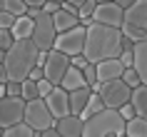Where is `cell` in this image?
Returning a JSON list of instances; mask_svg holds the SVG:
<instances>
[{
  "instance_id": "6da1fadb",
  "label": "cell",
  "mask_w": 147,
  "mask_h": 137,
  "mask_svg": "<svg viewBox=\"0 0 147 137\" xmlns=\"http://www.w3.org/2000/svg\"><path fill=\"white\" fill-rule=\"evenodd\" d=\"M132 45L130 40L122 38L120 28H110V25L90 23L85 28V45H82V55L87 62H100L107 57H117L122 47Z\"/></svg>"
},
{
  "instance_id": "7a4b0ae2",
  "label": "cell",
  "mask_w": 147,
  "mask_h": 137,
  "mask_svg": "<svg viewBox=\"0 0 147 137\" xmlns=\"http://www.w3.org/2000/svg\"><path fill=\"white\" fill-rule=\"evenodd\" d=\"M38 47L32 45L30 38H23V40H15L13 45L5 50V72H8V80H25L28 72H30L35 65H38Z\"/></svg>"
},
{
  "instance_id": "3957f363",
  "label": "cell",
  "mask_w": 147,
  "mask_h": 137,
  "mask_svg": "<svg viewBox=\"0 0 147 137\" xmlns=\"http://www.w3.org/2000/svg\"><path fill=\"white\" fill-rule=\"evenodd\" d=\"M120 135H125V120L117 115V110L102 107L100 112L82 120L80 137H120Z\"/></svg>"
},
{
  "instance_id": "277c9868",
  "label": "cell",
  "mask_w": 147,
  "mask_h": 137,
  "mask_svg": "<svg viewBox=\"0 0 147 137\" xmlns=\"http://www.w3.org/2000/svg\"><path fill=\"white\" fill-rule=\"evenodd\" d=\"M125 40L137 43L147 40V0H135L122 10V25H120Z\"/></svg>"
},
{
  "instance_id": "5b68a950",
  "label": "cell",
  "mask_w": 147,
  "mask_h": 137,
  "mask_svg": "<svg viewBox=\"0 0 147 137\" xmlns=\"http://www.w3.org/2000/svg\"><path fill=\"white\" fill-rule=\"evenodd\" d=\"M25 15L32 20V32H30L32 45L38 47L40 53L53 50L55 35H57V30H55V25H53V15L50 13H42L40 8H28Z\"/></svg>"
},
{
  "instance_id": "8992f818",
  "label": "cell",
  "mask_w": 147,
  "mask_h": 137,
  "mask_svg": "<svg viewBox=\"0 0 147 137\" xmlns=\"http://www.w3.org/2000/svg\"><path fill=\"white\" fill-rule=\"evenodd\" d=\"M23 122L35 132H45V130L55 127V117L50 115L45 100L35 97V100H25V110H23Z\"/></svg>"
},
{
  "instance_id": "52a82bcc",
  "label": "cell",
  "mask_w": 147,
  "mask_h": 137,
  "mask_svg": "<svg viewBox=\"0 0 147 137\" xmlns=\"http://www.w3.org/2000/svg\"><path fill=\"white\" fill-rule=\"evenodd\" d=\"M90 90L97 92L102 100V107H110V110H117L120 105H125L130 100V90L122 80H107V82H92Z\"/></svg>"
},
{
  "instance_id": "ba28073f",
  "label": "cell",
  "mask_w": 147,
  "mask_h": 137,
  "mask_svg": "<svg viewBox=\"0 0 147 137\" xmlns=\"http://www.w3.org/2000/svg\"><path fill=\"white\" fill-rule=\"evenodd\" d=\"M82 45H85V28L82 25H75V28L55 35L53 50H60L67 57H72V55H82Z\"/></svg>"
},
{
  "instance_id": "9c48e42d",
  "label": "cell",
  "mask_w": 147,
  "mask_h": 137,
  "mask_svg": "<svg viewBox=\"0 0 147 137\" xmlns=\"http://www.w3.org/2000/svg\"><path fill=\"white\" fill-rule=\"evenodd\" d=\"M70 67V57L60 50H47L45 53V62H42V75L45 80H50V85H60L62 75H65V70Z\"/></svg>"
},
{
  "instance_id": "30bf717a",
  "label": "cell",
  "mask_w": 147,
  "mask_h": 137,
  "mask_svg": "<svg viewBox=\"0 0 147 137\" xmlns=\"http://www.w3.org/2000/svg\"><path fill=\"white\" fill-rule=\"evenodd\" d=\"M23 110H25V100L23 97H0V127L5 130L10 125L23 122Z\"/></svg>"
},
{
  "instance_id": "8fae6325",
  "label": "cell",
  "mask_w": 147,
  "mask_h": 137,
  "mask_svg": "<svg viewBox=\"0 0 147 137\" xmlns=\"http://www.w3.org/2000/svg\"><path fill=\"white\" fill-rule=\"evenodd\" d=\"M92 23H100V25H110V28H120L122 25V8L112 3V0H105V3H97L90 15Z\"/></svg>"
},
{
  "instance_id": "7c38bea8",
  "label": "cell",
  "mask_w": 147,
  "mask_h": 137,
  "mask_svg": "<svg viewBox=\"0 0 147 137\" xmlns=\"http://www.w3.org/2000/svg\"><path fill=\"white\" fill-rule=\"evenodd\" d=\"M45 105L47 110H50V115H53L55 120H60V117H65V115H70V105H67V92L62 90V87H53V90L47 92L45 97Z\"/></svg>"
},
{
  "instance_id": "4fadbf2b",
  "label": "cell",
  "mask_w": 147,
  "mask_h": 137,
  "mask_svg": "<svg viewBox=\"0 0 147 137\" xmlns=\"http://www.w3.org/2000/svg\"><path fill=\"white\" fill-rule=\"evenodd\" d=\"M122 62L117 57H107V60L95 62V72H97V82H107V80H120L122 75Z\"/></svg>"
},
{
  "instance_id": "5bb4252c",
  "label": "cell",
  "mask_w": 147,
  "mask_h": 137,
  "mask_svg": "<svg viewBox=\"0 0 147 137\" xmlns=\"http://www.w3.org/2000/svg\"><path fill=\"white\" fill-rule=\"evenodd\" d=\"M53 130L62 137H80L82 135V117L80 115H65L60 120H55Z\"/></svg>"
},
{
  "instance_id": "9a60e30c",
  "label": "cell",
  "mask_w": 147,
  "mask_h": 137,
  "mask_svg": "<svg viewBox=\"0 0 147 137\" xmlns=\"http://www.w3.org/2000/svg\"><path fill=\"white\" fill-rule=\"evenodd\" d=\"M132 70L140 75V80L147 85V40L132 43Z\"/></svg>"
},
{
  "instance_id": "2e32d148",
  "label": "cell",
  "mask_w": 147,
  "mask_h": 137,
  "mask_svg": "<svg viewBox=\"0 0 147 137\" xmlns=\"http://www.w3.org/2000/svg\"><path fill=\"white\" fill-rule=\"evenodd\" d=\"M92 95L90 90V85H82L78 90H70L67 92V105H70V115H80L82 112V107L87 105V97Z\"/></svg>"
},
{
  "instance_id": "e0dca14e",
  "label": "cell",
  "mask_w": 147,
  "mask_h": 137,
  "mask_svg": "<svg viewBox=\"0 0 147 137\" xmlns=\"http://www.w3.org/2000/svg\"><path fill=\"white\" fill-rule=\"evenodd\" d=\"M130 107L135 110V115L140 117H147V85H137L130 90Z\"/></svg>"
},
{
  "instance_id": "ac0fdd59",
  "label": "cell",
  "mask_w": 147,
  "mask_h": 137,
  "mask_svg": "<svg viewBox=\"0 0 147 137\" xmlns=\"http://www.w3.org/2000/svg\"><path fill=\"white\" fill-rule=\"evenodd\" d=\"M53 25H55V30H57V32H65V30H70V28L80 25V20H78L75 13H67V10H60V8H57L53 13Z\"/></svg>"
},
{
  "instance_id": "d6986e66",
  "label": "cell",
  "mask_w": 147,
  "mask_h": 137,
  "mask_svg": "<svg viewBox=\"0 0 147 137\" xmlns=\"http://www.w3.org/2000/svg\"><path fill=\"white\" fill-rule=\"evenodd\" d=\"M82 85H85L82 72H80L78 67H67V70H65V75H62V80H60V85H55V87H62L65 92H70V90L82 87Z\"/></svg>"
},
{
  "instance_id": "ffe728a7",
  "label": "cell",
  "mask_w": 147,
  "mask_h": 137,
  "mask_svg": "<svg viewBox=\"0 0 147 137\" xmlns=\"http://www.w3.org/2000/svg\"><path fill=\"white\" fill-rule=\"evenodd\" d=\"M125 137H147V117H130L125 120Z\"/></svg>"
},
{
  "instance_id": "44dd1931",
  "label": "cell",
  "mask_w": 147,
  "mask_h": 137,
  "mask_svg": "<svg viewBox=\"0 0 147 137\" xmlns=\"http://www.w3.org/2000/svg\"><path fill=\"white\" fill-rule=\"evenodd\" d=\"M10 32H13V38H15V40L30 38V32H32V20H30L28 15H20V18H15V23H13Z\"/></svg>"
},
{
  "instance_id": "7402d4cb",
  "label": "cell",
  "mask_w": 147,
  "mask_h": 137,
  "mask_svg": "<svg viewBox=\"0 0 147 137\" xmlns=\"http://www.w3.org/2000/svg\"><path fill=\"white\" fill-rule=\"evenodd\" d=\"M0 137H38V132H35V130H30L25 122H18V125L5 127Z\"/></svg>"
},
{
  "instance_id": "603a6c76",
  "label": "cell",
  "mask_w": 147,
  "mask_h": 137,
  "mask_svg": "<svg viewBox=\"0 0 147 137\" xmlns=\"http://www.w3.org/2000/svg\"><path fill=\"white\" fill-rule=\"evenodd\" d=\"M95 5H97V0H85V3L78 8V20H80V25H82V28H87V25L92 23V20H90V15H92Z\"/></svg>"
},
{
  "instance_id": "cb8c5ba5",
  "label": "cell",
  "mask_w": 147,
  "mask_h": 137,
  "mask_svg": "<svg viewBox=\"0 0 147 137\" xmlns=\"http://www.w3.org/2000/svg\"><path fill=\"white\" fill-rule=\"evenodd\" d=\"M100 110H102V100H100V95H97V92H92V95L87 97V105L82 107L80 117L85 120V117H90V115H95V112H100Z\"/></svg>"
},
{
  "instance_id": "d4e9b609",
  "label": "cell",
  "mask_w": 147,
  "mask_h": 137,
  "mask_svg": "<svg viewBox=\"0 0 147 137\" xmlns=\"http://www.w3.org/2000/svg\"><path fill=\"white\" fill-rule=\"evenodd\" d=\"M3 10L10 13V15H15V18H20V15L28 13V5H25L23 0H3Z\"/></svg>"
},
{
  "instance_id": "484cf974",
  "label": "cell",
  "mask_w": 147,
  "mask_h": 137,
  "mask_svg": "<svg viewBox=\"0 0 147 137\" xmlns=\"http://www.w3.org/2000/svg\"><path fill=\"white\" fill-rule=\"evenodd\" d=\"M20 97L23 100H35L38 97V87H35V82L32 80H20Z\"/></svg>"
},
{
  "instance_id": "4316f807",
  "label": "cell",
  "mask_w": 147,
  "mask_h": 137,
  "mask_svg": "<svg viewBox=\"0 0 147 137\" xmlns=\"http://www.w3.org/2000/svg\"><path fill=\"white\" fill-rule=\"evenodd\" d=\"M120 80H122L127 87H137V85H145L142 80H140V75H137V72H135L132 67H125V70H122V75H120Z\"/></svg>"
},
{
  "instance_id": "83f0119b",
  "label": "cell",
  "mask_w": 147,
  "mask_h": 137,
  "mask_svg": "<svg viewBox=\"0 0 147 137\" xmlns=\"http://www.w3.org/2000/svg\"><path fill=\"white\" fill-rule=\"evenodd\" d=\"M82 72V77H85V85H92V82H97V72H95V62H87L85 67L80 70Z\"/></svg>"
},
{
  "instance_id": "f1b7e54d",
  "label": "cell",
  "mask_w": 147,
  "mask_h": 137,
  "mask_svg": "<svg viewBox=\"0 0 147 137\" xmlns=\"http://www.w3.org/2000/svg\"><path fill=\"white\" fill-rule=\"evenodd\" d=\"M13 23H15V15H10V13H5V10H0V30H10Z\"/></svg>"
},
{
  "instance_id": "f546056e",
  "label": "cell",
  "mask_w": 147,
  "mask_h": 137,
  "mask_svg": "<svg viewBox=\"0 0 147 137\" xmlns=\"http://www.w3.org/2000/svg\"><path fill=\"white\" fill-rule=\"evenodd\" d=\"M13 43H15L13 32H10V30H0V50H8Z\"/></svg>"
},
{
  "instance_id": "4dcf8cb0",
  "label": "cell",
  "mask_w": 147,
  "mask_h": 137,
  "mask_svg": "<svg viewBox=\"0 0 147 137\" xmlns=\"http://www.w3.org/2000/svg\"><path fill=\"white\" fill-rule=\"evenodd\" d=\"M5 95L20 97V82H18V80H8V82H5Z\"/></svg>"
},
{
  "instance_id": "1f68e13d",
  "label": "cell",
  "mask_w": 147,
  "mask_h": 137,
  "mask_svg": "<svg viewBox=\"0 0 147 137\" xmlns=\"http://www.w3.org/2000/svg\"><path fill=\"white\" fill-rule=\"evenodd\" d=\"M35 87H38V97H45L47 92L53 90V85H50V80H45V77H42V80H38V82H35Z\"/></svg>"
},
{
  "instance_id": "d6a6232c",
  "label": "cell",
  "mask_w": 147,
  "mask_h": 137,
  "mask_svg": "<svg viewBox=\"0 0 147 137\" xmlns=\"http://www.w3.org/2000/svg\"><path fill=\"white\" fill-rule=\"evenodd\" d=\"M117 115H120L122 120H130V117H135V110L130 107V102H125V105L117 107Z\"/></svg>"
},
{
  "instance_id": "836d02e7",
  "label": "cell",
  "mask_w": 147,
  "mask_h": 137,
  "mask_svg": "<svg viewBox=\"0 0 147 137\" xmlns=\"http://www.w3.org/2000/svg\"><path fill=\"white\" fill-rule=\"evenodd\" d=\"M85 65H87L85 55H72V57H70V67H78V70H82Z\"/></svg>"
},
{
  "instance_id": "e575fe53",
  "label": "cell",
  "mask_w": 147,
  "mask_h": 137,
  "mask_svg": "<svg viewBox=\"0 0 147 137\" xmlns=\"http://www.w3.org/2000/svg\"><path fill=\"white\" fill-rule=\"evenodd\" d=\"M42 77H45V75H42V67H38V65L28 72V80H32V82H38V80H42Z\"/></svg>"
},
{
  "instance_id": "d590c367",
  "label": "cell",
  "mask_w": 147,
  "mask_h": 137,
  "mask_svg": "<svg viewBox=\"0 0 147 137\" xmlns=\"http://www.w3.org/2000/svg\"><path fill=\"white\" fill-rule=\"evenodd\" d=\"M25 5H28V8H42V3H45V0H23Z\"/></svg>"
},
{
  "instance_id": "8d00e7d4",
  "label": "cell",
  "mask_w": 147,
  "mask_h": 137,
  "mask_svg": "<svg viewBox=\"0 0 147 137\" xmlns=\"http://www.w3.org/2000/svg\"><path fill=\"white\" fill-rule=\"evenodd\" d=\"M38 137H62V135H57L55 130H45V132H38Z\"/></svg>"
},
{
  "instance_id": "74e56055",
  "label": "cell",
  "mask_w": 147,
  "mask_h": 137,
  "mask_svg": "<svg viewBox=\"0 0 147 137\" xmlns=\"http://www.w3.org/2000/svg\"><path fill=\"white\" fill-rule=\"evenodd\" d=\"M0 82H8V72H5V65L0 62Z\"/></svg>"
},
{
  "instance_id": "f35d334b",
  "label": "cell",
  "mask_w": 147,
  "mask_h": 137,
  "mask_svg": "<svg viewBox=\"0 0 147 137\" xmlns=\"http://www.w3.org/2000/svg\"><path fill=\"white\" fill-rule=\"evenodd\" d=\"M112 3H117V5H120V8H127V5H130V3H135V0H112Z\"/></svg>"
},
{
  "instance_id": "ab89813d",
  "label": "cell",
  "mask_w": 147,
  "mask_h": 137,
  "mask_svg": "<svg viewBox=\"0 0 147 137\" xmlns=\"http://www.w3.org/2000/svg\"><path fill=\"white\" fill-rule=\"evenodd\" d=\"M65 3H70V5H75V8H80V5H82L85 0H65Z\"/></svg>"
},
{
  "instance_id": "60d3db41",
  "label": "cell",
  "mask_w": 147,
  "mask_h": 137,
  "mask_svg": "<svg viewBox=\"0 0 147 137\" xmlns=\"http://www.w3.org/2000/svg\"><path fill=\"white\" fill-rule=\"evenodd\" d=\"M0 97H5V82H0Z\"/></svg>"
},
{
  "instance_id": "b9f144b4",
  "label": "cell",
  "mask_w": 147,
  "mask_h": 137,
  "mask_svg": "<svg viewBox=\"0 0 147 137\" xmlns=\"http://www.w3.org/2000/svg\"><path fill=\"white\" fill-rule=\"evenodd\" d=\"M5 60V50H0V62Z\"/></svg>"
},
{
  "instance_id": "7bdbcfd3",
  "label": "cell",
  "mask_w": 147,
  "mask_h": 137,
  "mask_svg": "<svg viewBox=\"0 0 147 137\" xmlns=\"http://www.w3.org/2000/svg\"><path fill=\"white\" fill-rule=\"evenodd\" d=\"M53 3H57V5H60V3H62V0H53Z\"/></svg>"
},
{
  "instance_id": "ee69618b",
  "label": "cell",
  "mask_w": 147,
  "mask_h": 137,
  "mask_svg": "<svg viewBox=\"0 0 147 137\" xmlns=\"http://www.w3.org/2000/svg\"><path fill=\"white\" fill-rule=\"evenodd\" d=\"M0 10H3V0H0Z\"/></svg>"
},
{
  "instance_id": "f6af8a7d",
  "label": "cell",
  "mask_w": 147,
  "mask_h": 137,
  "mask_svg": "<svg viewBox=\"0 0 147 137\" xmlns=\"http://www.w3.org/2000/svg\"><path fill=\"white\" fill-rule=\"evenodd\" d=\"M97 3H105V0H97Z\"/></svg>"
},
{
  "instance_id": "bcb514c9",
  "label": "cell",
  "mask_w": 147,
  "mask_h": 137,
  "mask_svg": "<svg viewBox=\"0 0 147 137\" xmlns=\"http://www.w3.org/2000/svg\"><path fill=\"white\" fill-rule=\"evenodd\" d=\"M0 135H3V127H0Z\"/></svg>"
}]
</instances>
